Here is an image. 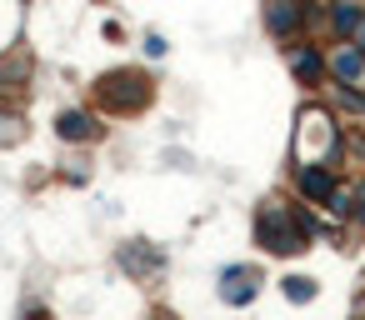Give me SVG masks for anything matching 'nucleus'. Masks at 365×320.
I'll use <instances>...</instances> for the list:
<instances>
[{
  "instance_id": "obj_1",
  "label": "nucleus",
  "mask_w": 365,
  "mask_h": 320,
  "mask_svg": "<svg viewBox=\"0 0 365 320\" xmlns=\"http://www.w3.org/2000/svg\"><path fill=\"white\" fill-rule=\"evenodd\" d=\"M255 235H260L265 250H275V255H295V250H305L310 225L295 220V210H285V205H265L260 220H255Z\"/></svg>"
},
{
  "instance_id": "obj_2",
  "label": "nucleus",
  "mask_w": 365,
  "mask_h": 320,
  "mask_svg": "<svg viewBox=\"0 0 365 320\" xmlns=\"http://www.w3.org/2000/svg\"><path fill=\"white\" fill-rule=\"evenodd\" d=\"M335 150H340L335 120H330L325 110H300V135H295V155H300V165L310 170V165L330 160Z\"/></svg>"
},
{
  "instance_id": "obj_3",
  "label": "nucleus",
  "mask_w": 365,
  "mask_h": 320,
  "mask_svg": "<svg viewBox=\"0 0 365 320\" xmlns=\"http://www.w3.org/2000/svg\"><path fill=\"white\" fill-rule=\"evenodd\" d=\"M96 96H101V105L115 110V115H135V110L150 105V86H145L140 71H115V76H106V81L96 86Z\"/></svg>"
},
{
  "instance_id": "obj_4",
  "label": "nucleus",
  "mask_w": 365,
  "mask_h": 320,
  "mask_svg": "<svg viewBox=\"0 0 365 320\" xmlns=\"http://www.w3.org/2000/svg\"><path fill=\"white\" fill-rule=\"evenodd\" d=\"M255 290H260V275L245 270V265H235V270L220 275V300H230V305H250Z\"/></svg>"
},
{
  "instance_id": "obj_5",
  "label": "nucleus",
  "mask_w": 365,
  "mask_h": 320,
  "mask_svg": "<svg viewBox=\"0 0 365 320\" xmlns=\"http://www.w3.org/2000/svg\"><path fill=\"white\" fill-rule=\"evenodd\" d=\"M56 135H61V140H96V135H101V125H96L86 110H61Z\"/></svg>"
},
{
  "instance_id": "obj_6",
  "label": "nucleus",
  "mask_w": 365,
  "mask_h": 320,
  "mask_svg": "<svg viewBox=\"0 0 365 320\" xmlns=\"http://www.w3.org/2000/svg\"><path fill=\"white\" fill-rule=\"evenodd\" d=\"M335 76H340V86H360L365 81V56L355 46H340L335 51Z\"/></svg>"
},
{
  "instance_id": "obj_7",
  "label": "nucleus",
  "mask_w": 365,
  "mask_h": 320,
  "mask_svg": "<svg viewBox=\"0 0 365 320\" xmlns=\"http://www.w3.org/2000/svg\"><path fill=\"white\" fill-rule=\"evenodd\" d=\"M300 195H305V200H330V195H335V180H330V170H325V165H310V170H300Z\"/></svg>"
},
{
  "instance_id": "obj_8",
  "label": "nucleus",
  "mask_w": 365,
  "mask_h": 320,
  "mask_svg": "<svg viewBox=\"0 0 365 320\" xmlns=\"http://www.w3.org/2000/svg\"><path fill=\"white\" fill-rule=\"evenodd\" d=\"M265 21H270V31H275V36H295V31H300V21H305V11H300V6H270V16H265Z\"/></svg>"
},
{
  "instance_id": "obj_9",
  "label": "nucleus",
  "mask_w": 365,
  "mask_h": 320,
  "mask_svg": "<svg viewBox=\"0 0 365 320\" xmlns=\"http://www.w3.org/2000/svg\"><path fill=\"white\" fill-rule=\"evenodd\" d=\"M320 71H325V61H320L315 51H295V81H300V86H315Z\"/></svg>"
},
{
  "instance_id": "obj_10",
  "label": "nucleus",
  "mask_w": 365,
  "mask_h": 320,
  "mask_svg": "<svg viewBox=\"0 0 365 320\" xmlns=\"http://www.w3.org/2000/svg\"><path fill=\"white\" fill-rule=\"evenodd\" d=\"M360 21H365V11H360V6H335V31H340V36H350Z\"/></svg>"
},
{
  "instance_id": "obj_11",
  "label": "nucleus",
  "mask_w": 365,
  "mask_h": 320,
  "mask_svg": "<svg viewBox=\"0 0 365 320\" xmlns=\"http://www.w3.org/2000/svg\"><path fill=\"white\" fill-rule=\"evenodd\" d=\"M285 285V295L295 300V305H305L310 295H315V280H305V275H290V280H280Z\"/></svg>"
},
{
  "instance_id": "obj_12",
  "label": "nucleus",
  "mask_w": 365,
  "mask_h": 320,
  "mask_svg": "<svg viewBox=\"0 0 365 320\" xmlns=\"http://www.w3.org/2000/svg\"><path fill=\"white\" fill-rule=\"evenodd\" d=\"M21 76H26V66H0V91H16Z\"/></svg>"
},
{
  "instance_id": "obj_13",
  "label": "nucleus",
  "mask_w": 365,
  "mask_h": 320,
  "mask_svg": "<svg viewBox=\"0 0 365 320\" xmlns=\"http://www.w3.org/2000/svg\"><path fill=\"white\" fill-rule=\"evenodd\" d=\"M340 100H345L350 110H365V96H360V91H340Z\"/></svg>"
},
{
  "instance_id": "obj_14",
  "label": "nucleus",
  "mask_w": 365,
  "mask_h": 320,
  "mask_svg": "<svg viewBox=\"0 0 365 320\" xmlns=\"http://www.w3.org/2000/svg\"><path fill=\"white\" fill-rule=\"evenodd\" d=\"M26 320H56V315H51V310H31Z\"/></svg>"
},
{
  "instance_id": "obj_15",
  "label": "nucleus",
  "mask_w": 365,
  "mask_h": 320,
  "mask_svg": "<svg viewBox=\"0 0 365 320\" xmlns=\"http://www.w3.org/2000/svg\"><path fill=\"white\" fill-rule=\"evenodd\" d=\"M160 320H175V315H160Z\"/></svg>"
}]
</instances>
